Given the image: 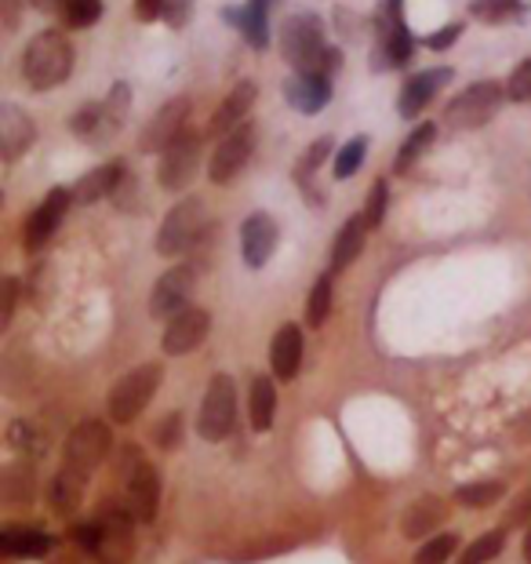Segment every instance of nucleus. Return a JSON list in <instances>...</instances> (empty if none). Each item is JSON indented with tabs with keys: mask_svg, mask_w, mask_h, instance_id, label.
I'll return each mask as SVG.
<instances>
[{
	"mask_svg": "<svg viewBox=\"0 0 531 564\" xmlns=\"http://www.w3.org/2000/svg\"><path fill=\"white\" fill-rule=\"evenodd\" d=\"M281 52L288 63L295 66V74H321L332 77L339 69V52L324 41V26L317 15H306L299 11L284 22L281 30Z\"/></svg>",
	"mask_w": 531,
	"mask_h": 564,
	"instance_id": "obj_1",
	"label": "nucleus"
},
{
	"mask_svg": "<svg viewBox=\"0 0 531 564\" xmlns=\"http://www.w3.org/2000/svg\"><path fill=\"white\" fill-rule=\"evenodd\" d=\"M69 74H74V44H69L66 33L44 30L26 44V52H22V77H26L30 88L52 91L58 84H66Z\"/></svg>",
	"mask_w": 531,
	"mask_h": 564,
	"instance_id": "obj_2",
	"label": "nucleus"
},
{
	"mask_svg": "<svg viewBox=\"0 0 531 564\" xmlns=\"http://www.w3.org/2000/svg\"><path fill=\"white\" fill-rule=\"evenodd\" d=\"M77 543L99 564H128L136 550V532H131L128 510H102L91 524L77 528Z\"/></svg>",
	"mask_w": 531,
	"mask_h": 564,
	"instance_id": "obj_3",
	"label": "nucleus"
},
{
	"mask_svg": "<svg viewBox=\"0 0 531 564\" xmlns=\"http://www.w3.org/2000/svg\"><path fill=\"white\" fill-rule=\"evenodd\" d=\"M128 113H131V88L120 80L113 84L102 102H91V106H84V110H77L69 128H74L77 139L91 142V147H102V142H110L117 131L124 128Z\"/></svg>",
	"mask_w": 531,
	"mask_h": 564,
	"instance_id": "obj_4",
	"label": "nucleus"
},
{
	"mask_svg": "<svg viewBox=\"0 0 531 564\" xmlns=\"http://www.w3.org/2000/svg\"><path fill=\"white\" fill-rule=\"evenodd\" d=\"M204 230H208V208H204V200L201 197L178 200L175 208L164 215L161 230H156V251L167 259L186 256V251L197 248Z\"/></svg>",
	"mask_w": 531,
	"mask_h": 564,
	"instance_id": "obj_5",
	"label": "nucleus"
},
{
	"mask_svg": "<svg viewBox=\"0 0 531 564\" xmlns=\"http://www.w3.org/2000/svg\"><path fill=\"white\" fill-rule=\"evenodd\" d=\"M161 376H164L161 365H139V368H131L124 379H117V387L110 390V401H106L113 423L120 426L136 423L142 415V408L153 401L156 387H161Z\"/></svg>",
	"mask_w": 531,
	"mask_h": 564,
	"instance_id": "obj_6",
	"label": "nucleus"
},
{
	"mask_svg": "<svg viewBox=\"0 0 531 564\" xmlns=\"http://www.w3.org/2000/svg\"><path fill=\"white\" fill-rule=\"evenodd\" d=\"M506 99V88L499 80H477L469 84L463 95H455L448 102V110H444V124L448 128H485L495 113H499V106Z\"/></svg>",
	"mask_w": 531,
	"mask_h": 564,
	"instance_id": "obj_7",
	"label": "nucleus"
},
{
	"mask_svg": "<svg viewBox=\"0 0 531 564\" xmlns=\"http://www.w3.org/2000/svg\"><path fill=\"white\" fill-rule=\"evenodd\" d=\"M120 474H124L131 513H136L139 521H153L156 518V502H161V474H156V466L142 452L128 448Z\"/></svg>",
	"mask_w": 531,
	"mask_h": 564,
	"instance_id": "obj_8",
	"label": "nucleus"
},
{
	"mask_svg": "<svg viewBox=\"0 0 531 564\" xmlns=\"http://www.w3.org/2000/svg\"><path fill=\"white\" fill-rule=\"evenodd\" d=\"M237 423V382L234 376H215L212 387L204 390L197 430L204 441H223Z\"/></svg>",
	"mask_w": 531,
	"mask_h": 564,
	"instance_id": "obj_9",
	"label": "nucleus"
},
{
	"mask_svg": "<svg viewBox=\"0 0 531 564\" xmlns=\"http://www.w3.org/2000/svg\"><path fill=\"white\" fill-rule=\"evenodd\" d=\"M197 288V270L189 262H178L167 273H161V281L153 284V295H150V314L156 321H172L178 317L183 310H189V295Z\"/></svg>",
	"mask_w": 531,
	"mask_h": 564,
	"instance_id": "obj_10",
	"label": "nucleus"
},
{
	"mask_svg": "<svg viewBox=\"0 0 531 564\" xmlns=\"http://www.w3.org/2000/svg\"><path fill=\"white\" fill-rule=\"evenodd\" d=\"M251 150H256V124L245 121L240 128L229 131V135H223V142L215 147V158L208 161V178L215 186L234 183V178L245 172Z\"/></svg>",
	"mask_w": 531,
	"mask_h": 564,
	"instance_id": "obj_11",
	"label": "nucleus"
},
{
	"mask_svg": "<svg viewBox=\"0 0 531 564\" xmlns=\"http://www.w3.org/2000/svg\"><path fill=\"white\" fill-rule=\"evenodd\" d=\"M110 426L99 423V419H88V423H80L74 434L66 441V466H74V470L88 474L106 459V452H110Z\"/></svg>",
	"mask_w": 531,
	"mask_h": 564,
	"instance_id": "obj_12",
	"label": "nucleus"
},
{
	"mask_svg": "<svg viewBox=\"0 0 531 564\" xmlns=\"http://www.w3.org/2000/svg\"><path fill=\"white\" fill-rule=\"evenodd\" d=\"M197 164H201V139L186 131L178 135L172 147L161 153V167H156V178H161L164 189H183L189 186V178L197 175Z\"/></svg>",
	"mask_w": 531,
	"mask_h": 564,
	"instance_id": "obj_13",
	"label": "nucleus"
},
{
	"mask_svg": "<svg viewBox=\"0 0 531 564\" xmlns=\"http://www.w3.org/2000/svg\"><path fill=\"white\" fill-rule=\"evenodd\" d=\"M401 0H390V11H386L382 26H379V47L371 55V66L376 69H397L412 58V33L401 22Z\"/></svg>",
	"mask_w": 531,
	"mask_h": 564,
	"instance_id": "obj_14",
	"label": "nucleus"
},
{
	"mask_svg": "<svg viewBox=\"0 0 531 564\" xmlns=\"http://www.w3.org/2000/svg\"><path fill=\"white\" fill-rule=\"evenodd\" d=\"M208 332H212V314L208 310H183L178 317L167 321V328H164V354H172V357H183V354H193L197 346L208 339Z\"/></svg>",
	"mask_w": 531,
	"mask_h": 564,
	"instance_id": "obj_15",
	"label": "nucleus"
},
{
	"mask_svg": "<svg viewBox=\"0 0 531 564\" xmlns=\"http://www.w3.org/2000/svg\"><path fill=\"white\" fill-rule=\"evenodd\" d=\"M186 117H189V102L186 99H172L164 102L161 110L153 113V121L147 124V131H142L139 147L142 150H153V153H164L178 135H186Z\"/></svg>",
	"mask_w": 531,
	"mask_h": 564,
	"instance_id": "obj_16",
	"label": "nucleus"
},
{
	"mask_svg": "<svg viewBox=\"0 0 531 564\" xmlns=\"http://www.w3.org/2000/svg\"><path fill=\"white\" fill-rule=\"evenodd\" d=\"M277 237H281V230H277V223L270 215L266 212L248 215L245 226H240V256H245L251 270H259L270 262V256L277 251Z\"/></svg>",
	"mask_w": 531,
	"mask_h": 564,
	"instance_id": "obj_17",
	"label": "nucleus"
},
{
	"mask_svg": "<svg viewBox=\"0 0 531 564\" xmlns=\"http://www.w3.org/2000/svg\"><path fill=\"white\" fill-rule=\"evenodd\" d=\"M69 200H74V189H52V194L37 204V212L26 219V248L30 251H37L52 241V234L58 230V223H63Z\"/></svg>",
	"mask_w": 531,
	"mask_h": 564,
	"instance_id": "obj_18",
	"label": "nucleus"
},
{
	"mask_svg": "<svg viewBox=\"0 0 531 564\" xmlns=\"http://www.w3.org/2000/svg\"><path fill=\"white\" fill-rule=\"evenodd\" d=\"M448 80H452V69H448V66L422 69V74L408 77V84L401 88V102H397V110H401V117H419L433 99H437V91H441Z\"/></svg>",
	"mask_w": 531,
	"mask_h": 564,
	"instance_id": "obj_19",
	"label": "nucleus"
},
{
	"mask_svg": "<svg viewBox=\"0 0 531 564\" xmlns=\"http://www.w3.org/2000/svg\"><path fill=\"white\" fill-rule=\"evenodd\" d=\"M284 99L299 113H321L332 102V77L321 74H295L284 80Z\"/></svg>",
	"mask_w": 531,
	"mask_h": 564,
	"instance_id": "obj_20",
	"label": "nucleus"
},
{
	"mask_svg": "<svg viewBox=\"0 0 531 564\" xmlns=\"http://www.w3.org/2000/svg\"><path fill=\"white\" fill-rule=\"evenodd\" d=\"M270 365L277 379L292 382L299 376V368H303V328H299V324H281V328H277L273 346H270Z\"/></svg>",
	"mask_w": 531,
	"mask_h": 564,
	"instance_id": "obj_21",
	"label": "nucleus"
},
{
	"mask_svg": "<svg viewBox=\"0 0 531 564\" xmlns=\"http://www.w3.org/2000/svg\"><path fill=\"white\" fill-rule=\"evenodd\" d=\"M251 106H256V84H251V80L237 84V88L223 99L219 110H215L212 124H208V135H229L234 128L245 124V117H248Z\"/></svg>",
	"mask_w": 531,
	"mask_h": 564,
	"instance_id": "obj_22",
	"label": "nucleus"
},
{
	"mask_svg": "<svg viewBox=\"0 0 531 564\" xmlns=\"http://www.w3.org/2000/svg\"><path fill=\"white\" fill-rule=\"evenodd\" d=\"M33 139H37V128L30 117L19 106H0V150H4V158L15 161L22 150L33 147Z\"/></svg>",
	"mask_w": 531,
	"mask_h": 564,
	"instance_id": "obj_23",
	"label": "nucleus"
},
{
	"mask_svg": "<svg viewBox=\"0 0 531 564\" xmlns=\"http://www.w3.org/2000/svg\"><path fill=\"white\" fill-rule=\"evenodd\" d=\"M0 550L15 561H41L52 554V535L41 532V528H4L0 535Z\"/></svg>",
	"mask_w": 531,
	"mask_h": 564,
	"instance_id": "obj_24",
	"label": "nucleus"
},
{
	"mask_svg": "<svg viewBox=\"0 0 531 564\" xmlns=\"http://www.w3.org/2000/svg\"><path fill=\"white\" fill-rule=\"evenodd\" d=\"M270 4L277 0H248L245 8H229L226 19L245 33V41L251 47H266L270 44V30H266V15H270Z\"/></svg>",
	"mask_w": 531,
	"mask_h": 564,
	"instance_id": "obj_25",
	"label": "nucleus"
},
{
	"mask_svg": "<svg viewBox=\"0 0 531 564\" xmlns=\"http://www.w3.org/2000/svg\"><path fill=\"white\" fill-rule=\"evenodd\" d=\"M120 183H124V164H120V161L102 164V167H95V172L84 175L80 183L74 186V200L77 204H95V200L117 194Z\"/></svg>",
	"mask_w": 531,
	"mask_h": 564,
	"instance_id": "obj_26",
	"label": "nucleus"
},
{
	"mask_svg": "<svg viewBox=\"0 0 531 564\" xmlns=\"http://www.w3.org/2000/svg\"><path fill=\"white\" fill-rule=\"evenodd\" d=\"M368 219H365V212L360 215H354L343 230H339V237H335V245H332V273H339V270H346L349 262H354L357 256H360V248H365V237H368Z\"/></svg>",
	"mask_w": 531,
	"mask_h": 564,
	"instance_id": "obj_27",
	"label": "nucleus"
},
{
	"mask_svg": "<svg viewBox=\"0 0 531 564\" xmlns=\"http://www.w3.org/2000/svg\"><path fill=\"white\" fill-rule=\"evenodd\" d=\"M524 0H474L469 4V15L477 22H488V26H510V22L524 19Z\"/></svg>",
	"mask_w": 531,
	"mask_h": 564,
	"instance_id": "obj_28",
	"label": "nucleus"
},
{
	"mask_svg": "<svg viewBox=\"0 0 531 564\" xmlns=\"http://www.w3.org/2000/svg\"><path fill=\"white\" fill-rule=\"evenodd\" d=\"M84 485H88V474L74 470V466H63L55 477V485H52V507L63 510V513L77 510V502L84 496Z\"/></svg>",
	"mask_w": 531,
	"mask_h": 564,
	"instance_id": "obj_29",
	"label": "nucleus"
},
{
	"mask_svg": "<svg viewBox=\"0 0 531 564\" xmlns=\"http://www.w3.org/2000/svg\"><path fill=\"white\" fill-rule=\"evenodd\" d=\"M273 412H277V390H273V379L259 376L251 382V426L259 430H270L273 426Z\"/></svg>",
	"mask_w": 531,
	"mask_h": 564,
	"instance_id": "obj_30",
	"label": "nucleus"
},
{
	"mask_svg": "<svg viewBox=\"0 0 531 564\" xmlns=\"http://www.w3.org/2000/svg\"><path fill=\"white\" fill-rule=\"evenodd\" d=\"M437 139V124H419V128H412V135H408L404 142H401V150H397V172H408L422 153L430 150V142Z\"/></svg>",
	"mask_w": 531,
	"mask_h": 564,
	"instance_id": "obj_31",
	"label": "nucleus"
},
{
	"mask_svg": "<svg viewBox=\"0 0 531 564\" xmlns=\"http://www.w3.org/2000/svg\"><path fill=\"white\" fill-rule=\"evenodd\" d=\"M444 518V507L433 496L426 499H419L412 510L404 513V535H422V532H430L433 524H437Z\"/></svg>",
	"mask_w": 531,
	"mask_h": 564,
	"instance_id": "obj_32",
	"label": "nucleus"
},
{
	"mask_svg": "<svg viewBox=\"0 0 531 564\" xmlns=\"http://www.w3.org/2000/svg\"><path fill=\"white\" fill-rule=\"evenodd\" d=\"M332 314V273H324V278L313 284L310 292V303H306V324L310 328H321L324 321Z\"/></svg>",
	"mask_w": 531,
	"mask_h": 564,
	"instance_id": "obj_33",
	"label": "nucleus"
},
{
	"mask_svg": "<svg viewBox=\"0 0 531 564\" xmlns=\"http://www.w3.org/2000/svg\"><path fill=\"white\" fill-rule=\"evenodd\" d=\"M368 158V139L365 135H354L346 142V147L339 150V158H335V178H349L357 175V167L365 164Z\"/></svg>",
	"mask_w": 531,
	"mask_h": 564,
	"instance_id": "obj_34",
	"label": "nucleus"
},
{
	"mask_svg": "<svg viewBox=\"0 0 531 564\" xmlns=\"http://www.w3.org/2000/svg\"><path fill=\"white\" fill-rule=\"evenodd\" d=\"M506 543V532H488V535H480L477 543H469L466 546V554L458 557V564H488L499 557V550Z\"/></svg>",
	"mask_w": 531,
	"mask_h": 564,
	"instance_id": "obj_35",
	"label": "nucleus"
},
{
	"mask_svg": "<svg viewBox=\"0 0 531 564\" xmlns=\"http://www.w3.org/2000/svg\"><path fill=\"white\" fill-rule=\"evenodd\" d=\"M63 19H66V26L88 30V26H95V22L102 19V0H69Z\"/></svg>",
	"mask_w": 531,
	"mask_h": 564,
	"instance_id": "obj_36",
	"label": "nucleus"
},
{
	"mask_svg": "<svg viewBox=\"0 0 531 564\" xmlns=\"http://www.w3.org/2000/svg\"><path fill=\"white\" fill-rule=\"evenodd\" d=\"M502 496V485L499 481H480V485H463L455 491V499L463 507H491L495 499Z\"/></svg>",
	"mask_w": 531,
	"mask_h": 564,
	"instance_id": "obj_37",
	"label": "nucleus"
},
{
	"mask_svg": "<svg viewBox=\"0 0 531 564\" xmlns=\"http://www.w3.org/2000/svg\"><path fill=\"white\" fill-rule=\"evenodd\" d=\"M458 550V539L455 535H437V539H430L426 546L415 554V564H444V561H452V554Z\"/></svg>",
	"mask_w": 531,
	"mask_h": 564,
	"instance_id": "obj_38",
	"label": "nucleus"
},
{
	"mask_svg": "<svg viewBox=\"0 0 531 564\" xmlns=\"http://www.w3.org/2000/svg\"><path fill=\"white\" fill-rule=\"evenodd\" d=\"M153 441H156V448H178V441H183V415L172 412V415H164L161 423L153 426Z\"/></svg>",
	"mask_w": 531,
	"mask_h": 564,
	"instance_id": "obj_39",
	"label": "nucleus"
},
{
	"mask_svg": "<svg viewBox=\"0 0 531 564\" xmlns=\"http://www.w3.org/2000/svg\"><path fill=\"white\" fill-rule=\"evenodd\" d=\"M506 99L531 102V58H524V63L510 74V80H506Z\"/></svg>",
	"mask_w": 531,
	"mask_h": 564,
	"instance_id": "obj_40",
	"label": "nucleus"
},
{
	"mask_svg": "<svg viewBox=\"0 0 531 564\" xmlns=\"http://www.w3.org/2000/svg\"><path fill=\"white\" fill-rule=\"evenodd\" d=\"M386 200H390V186L379 183L371 186V194H368V204H365V219H368V226H379L382 223V215H386Z\"/></svg>",
	"mask_w": 531,
	"mask_h": 564,
	"instance_id": "obj_41",
	"label": "nucleus"
},
{
	"mask_svg": "<svg viewBox=\"0 0 531 564\" xmlns=\"http://www.w3.org/2000/svg\"><path fill=\"white\" fill-rule=\"evenodd\" d=\"M328 153H332V139H321V142H313V147L306 150L303 164H299V178H303V183H306V178H310V172H313V167H321V161L328 158Z\"/></svg>",
	"mask_w": 531,
	"mask_h": 564,
	"instance_id": "obj_42",
	"label": "nucleus"
},
{
	"mask_svg": "<svg viewBox=\"0 0 531 564\" xmlns=\"http://www.w3.org/2000/svg\"><path fill=\"white\" fill-rule=\"evenodd\" d=\"M189 11H193V0H164V19L172 22V26H186Z\"/></svg>",
	"mask_w": 531,
	"mask_h": 564,
	"instance_id": "obj_43",
	"label": "nucleus"
},
{
	"mask_svg": "<svg viewBox=\"0 0 531 564\" xmlns=\"http://www.w3.org/2000/svg\"><path fill=\"white\" fill-rule=\"evenodd\" d=\"M458 33H463V26H458V22H452V26H444V30H433L430 37H426V47H433V52H444V47L455 44Z\"/></svg>",
	"mask_w": 531,
	"mask_h": 564,
	"instance_id": "obj_44",
	"label": "nucleus"
},
{
	"mask_svg": "<svg viewBox=\"0 0 531 564\" xmlns=\"http://www.w3.org/2000/svg\"><path fill=\"white\" fill-rule=\"evenodd\" d=\"M136 15L142 22H153L164 15V0H136Z\"/></svg>",
	"mask_w": 531,
	"mask_h": 564,
	"instance_id": "obj_45",
	"label": "nucleus"
},
{
	"mask_svg": "<svg viewBox=\"0 0 531 564\" xmlns=\"http://www.w3.org/2000/svg\"><path fill=\"white\" fill-rule=\"evenodd\" d=\"M11 314H15V281H4V314H0V324H8Z\"/></svg>",
	"mask_w": 531,
	"mask_h": 564,
	"instance_id": "obj_46",
	"label": "nucleus"
},
{
	"mask_svg": "<svg viewBox=\"0 0 531 564\" xmlns=\"http://www.w3.org/2000/svg\"><path fill=\"white\" fill-rule=\"evenodd\" d=\"M69 0H33V8H41V11H66Z\"/></svg>",
	"mask_w": 531,
	"mask_h": 564,
	"instance_id": "obj_47",
	"label": "nucleus"
},
{
	"mask_svg": "<svg viewBox=\"0 0 531 564\" xmlns=\"http://www.w3.org/2000/svg\"><path fill=\"white\" fill-rule=\"evenodd\" d=\"M524 561L531 564V528H528V535H524Z\"/></svg>",
	"mask_w": 531,
	"mask_h": 564,
	"instance_id": "obj_48",
	"label": "nucleus"
},
{
	"mask_svg": "<svg viewBox=\"0 0 531 564\" xmlns=\"http://www.w3.org/2000/svg\"><path fill=\"white\" fill-rule=\"evenodd\" d=\"M55 564H77V561H74V557H58Z\"/></svg>",
	"mask_w": 531,
	"mask_h": 564,
	"instance_id": "obj_49",
	"label": "nucleus"
}]
</instances>
